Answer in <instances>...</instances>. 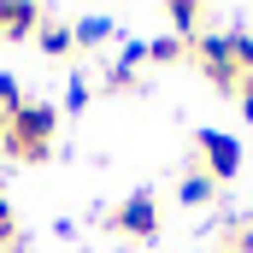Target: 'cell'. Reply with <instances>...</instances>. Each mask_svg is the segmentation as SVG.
Masks as SVG:
<instances>
[{
  "mask_svg": "<svg viewBox=\"0 0 253 253\" xmlns=\"http://www.w3.org/2000/svg\"><path fill=\"white\" fill-rule=\"evenodd\" d=\"M242 112L253 118V77H242Z\"/></svg>",
  "mask_w": 253,
  "mask_h": 253,
  "instance_id": "cell-14",
  "label": "cell"
},
{
  "mask_svg": "<svg viewBox=\"0 0 253 253\" xmlns=\"http://www.w3.org/2000/svg\"><path fill=\"white\" fill-rule=\"evenodd\" d=\"M100 42H118V24L112 18H83L77 24V47H100Z\"/></svg>",
  "mask_w": 253,
  "mask_h": 253,
  "instance_id": "cell-9",
  "label": "cell"
},
{
  "mask_svg": "<svg viewBox=\"0 0 253 253\" xmlns=\"http://www.w3.org/2000/svg\"><path fill=\"white\" fill-rule=\"evenodd\" d=\"M36 42H42V53H47V59L77 53V30H65V24H42V30H36Z\"/></svg>",
  "mask_w": 253,
  "mask_h": 253,
  "instance_id": "cell-6",
  "label": "cell"
},
{
  "mask_svg": "<svg viewBox=\"0 0 253 253\" xmlns=\"http://www.w3.org/2000/svg\"><path fill=\"white\" fill-rule=\"evenodd\" d=\"M42 24H36V6H0V36H12V42H24V36H36Z\"/></svg>",
  "mask_w": 253,
  "mask_h": 253,
  "instance_id": "cell-5",
  "label": "cell"
},
{
  "mask_svg": "<svg viewBox=\"0 0 253 253\" xmlns=\"http://www.w3.org/2000/svg\"><path fill=\"white\" fill-rule=\"evenodd\" d=\"M177 200H183V206H212V200H218V183H212L206 171H189L183 189H177Z\"/></svg>",
  "mask_w": 253,
  "mask_h": 253,
  "instance_id": "cell-7",
  "label": "cell"
},
{
  "mask_svg": "<svg viewBox=\"0 0 253 253\" xmlns=\"http://www.w3.org/2000/svg\"><path fill=\"white\" fill-rule=\"evenodd\" d=\"M18 248V212H12V200L0 194V253H12Z\"/></svg>",
  "mask_w": 253,
  "mask_h": 253,
  "instance_id": "cell-11",
  "label": "cell"
},
{
  "mask_svg": "<svg viewBox=\"0 0 253 253\" xmlns=\"http://www.w3.org/2000/svg\"><path fill=\"white\" fill-rule=\"evenodd\" d=\"M230 59L253 77V36H248V30H230Z\"/></svg>",
  "mask_w": 253,
  "mask_h": 253,
  "instance_id": "cell-12",
  "label": "cell"
},
{
  "mask_svg": "<svg viewBox=\"0 0 253 253\" xmlns=\"http://www.w3.org/2000/svg\"><path fill=\"white\" fill-rule=\"evenodd\" d=\"M200 159H206V177L212 183H230L242 171V141L224 135V129H200Z\"/></svg>",
  "mask_w": 253,
  "mask_h": 253,
  "instance_id": "cell-4",
  "label": "cell"
},
{
  "mask_svg": "<svg viewBox=\"0 0 253 253\" xmlns=\"http://www.w3.org/2000/svg\"><path fill=\"white\" fill-rule=\"evenodd\" d=\"M112 230H118V236H135V242H153V236H159V194L135 189L124 206L112 212Z\"/></svg>",
  "mask_w": 253,
  "mask_h": 253,
  "instance_id": "cell-3",
  "label": "cell"
},
{
  "mask_svg": "<svg viewBox=\"0 0 253 253\" xmlns=\"http://www.w3.org/2000/svg\"><path fill=\"white\" fill-rule=\"evenodd\" d=\"M53 129H59V112L42 106V100H24L0 118V147L18 159V165H42L53 153Z\"/></svg>",
  "mask_w": 253,
  "mask_h": 253,
  "instance_id": "cell-1",
  "label": "cell"
},
{
  "mask_svg": "<svg viewBox=\"0 0 253 253\" xmlns=\"http://www.w3.org/2000/svg\"><path fill=\"white\" fill-rule=\"evenodd\" d=\"M147 59L153 65H177V59H189V42L183 36H159V42H147Z\"/></svg>",
  "mask_w": 253,
  "mask_h": 253,
  "instance_id": "cell-10",
  "label": "cell"
},
{
  "mask_svg": "<svg viewBox=\"0 0 253 253\" xmlns=\"http://www.w3.org/2000/svg\"><path fill=\"white\" fill-rule=\"evenodd\" d=\"M165 18L177 24L171 36H183V42H194V36H200V6H194V0H171V6H165Z\"/></svg>",
  "mask_w": 253,
  "mask_h": 253,
  "instance_id": "cell-8",
  "label": "cell"
},
{
  "mask_svg": "<svg viewBox=\"0 0 253 253\" xmlns=\"http://www.w3.org/2000/svg\"><path fill=\"white\" fill-rule=\"evenodd\" d=\"M189 59H194V71H200L212 88H236V94H242V77H248V71L230 59V36H206V30H200L189 42Z\"/></svg>",
  "mask_w": 253,
  "mask_h": 253,
  "instance_id": "cell-2",
  "label": "cell"
},
{
  "mask_svg": "<svg viewBox=\"0 0 253 253\" xmlns=\"http://www.w3.org/2000/svg\"><path fill=\"white\" fill-rule=\"evenodd\" d=\"M12 106H24V94H18V77H12V71H0V118H6Z\"/></svg>",
  "mask_w": 253,
  "mask_h": 253,
  "instance_id": "cell-13",
  "label": "cell"
}]
</instances>
